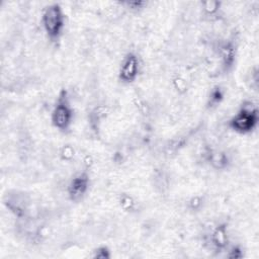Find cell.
I'll list each match as a JSON object with an SVG mask.
<instances>
[{"mask_svg": "<svg viewBox=\"0 0 259 259\" xmlns=\"http://www.w3.org/2000/svg\"><path fill=\"white\" fill-rule=\"evenodd\" d=\"M44 29L52 40H57L64 29L65 15L62 7L58 3H52L45 7L41 15Z\"/></svg>", "mask_w": 259, "mask_h": 259, "instance_id": "6da1fadb", "label": "cell"}, {"mask_svg": "<svg viewBox=\"0 0 259 259\" xmlns=\"http://www.w3.org/2000/svg\"><path fill=\"white\" fill-rule=\"evenodd\" d=\"M258 123L257 107L251 102H245L240 110L231 118L230 127L239 134L251 133Z\"/></svg>", "mask_w": 259, "mask_h": 259, "instance_id": "7a4b0ae2", "label": "cell"}, {"mask_svg": "<svg viewBox=\"0 0 259 259\" xmlns=\"http://www.w3.org/2000/svg\"><path fill=\"white\" fill-rule=\"evenodd\" d=\"M73 108L69 101L66 90L60 92L57 102L52 111V123L59 131H68L73 121Z\"/></svg>", "mask_w": 259, "mask_h": 259, "instance_id": "3957f363", "label": "cell"}, {"mask_svg": "<svg viewBox=\"0 0 259 259\" xmlns=\"http://www.w3.org/2000/svg\"><path fill=\"white\" fill-rule=\"evenodd\" d=\"M140 72V60L138 56L130 52L127 53L120 64L118 71V78L122 83L130 84L136 81Z\"/></svg>", "mask_w": 259, "mask_h": 259, "instance_id": "277c9868", "label": "cell"}, {"mask_svg": "<svg viewBox=\"0 0 259 259\" xmlns=\"http://www.w3.org/2000/svg\"><path fill=\"white\" fill-rule=\"evenodd\" d=\"M4 204L15 217L24 219L29 208V197L23 192L15 190L6 194Z\"/></svg>", "mask_w": 259, "mask_h": 259, "instance_id": "5b68a950", "label": "cell"}, {"mask_svg": "<svg viewBox=\"0 0 259 259\" xmlns=\"http://www.w3.org/2000/svg\"><path fill=\"white\" fill-rule=\"evenodd\" d=\"M90 184L89 175L86 172H81L75 175L68 185V195L71 200H80L88 191Z\"/></svg>", "mask_w": 259, "mask_h": 259, "instance_id": "8992f818", "label": "cell"}, {"mask_svg": "<svg viewBox=\"0 0 259 259\" xmlns=\"http://www.w3.org/2000/svg\"><path fill=\"white\" fill-rule=\"evenodd\" d=\"M210 244L211 246L218 250L222 251L226 249L228 243H229V238H228V231H227V225L226 224H220L218 225L212 232L210 233Z\"/></svg>", "mask_w": 259, "mask_h": 259, "instance_id": "52a82bcc", "label": "cell"}, {"mask_svg": "<svg viewBox=\"0 0 259 259\" xmlns=\"http://www.w3.org/2000/svg\"><path fill=\"white\" fill-rule=\"evenodd\" d=\"M235 61V49L232 44H226L222 49V63L226 70L232 68Z\"/></svg>", "mask_w": 259, "mask_h": 259, "instance_id": "ba28073f", "label": "cell"}, {"mask_svg": "<svg viewBox=\"0 0 259 259\" xmlns=\"http://www.w3.org/2000/svg\"><path fill=\"white\" fill-rule=\"evenodd\" d=\"M224 97V93L222 91V89L220 87H215L210 91V95H209V104L210 106H214L217 104H219L222 99Z\"/></svg>", "mask_w": 259, "mask_h": 259, "instance_id": "9c48e42d", "label": "cell"}, {"mask_svg": "<svg viewBox=\"0 0 259 259\" xmlns=\"http://www.w3.org/2000/svg\"><path fill=\"white\" fill-rule=\"evenodd\" d=\"M202 7H203V11L206 15H213L219 11L220 8V2L217 1H207V2H203L202 3Z\"/></svg>", "mask_w": 259, "mask_h": 259, "instance_id": "30bf717a", "label": "cell"}, {"mask_svg": "<svg viewBox=\"0 0 259 259\" xmlns=\"http://www.w3.org/2000/svg\"><path fill=\"white\" fill-rule=\"evenodd\" d=\"M93 257L94 258H109L110 257V251L105 246H100L97 249L93 251Z\"/></svg>", "mask_w": 259, "mask_h": 259, "instance_id": "8fae6325", "label": "cell"}, {"mask_svg": "<svg viewBox=\"0 0 259 259\" xmlns=\"http://www.w3.org/2000/svg\"><path fill=\"white\" fill-rule=\"evenodd\" d=\"M242 256H243V252H242L241 248L238 246H234L229 251V255H228V257H230V258H240Z\"/></svg>", "mask_w": 259, "mask_h": 259, "instance_id": "7c38bea8", "label": "cell"}, {"mask_svg": "<svg viewBox=\"0 0 259 259\" xmlns=\"http://www.w3.org/2000/svg\"><path fill=\"white\" fill-rule=\"evenodd\" d=\"M126 5L128 7H131L130 9H132V10H139V9L143 8V6L145 5V2H127Z\"/></svg>", "mask_w": 259, "mask_h": 259, "instance_id": "4fadbf2b", "label": "cell"}]
</instances>
